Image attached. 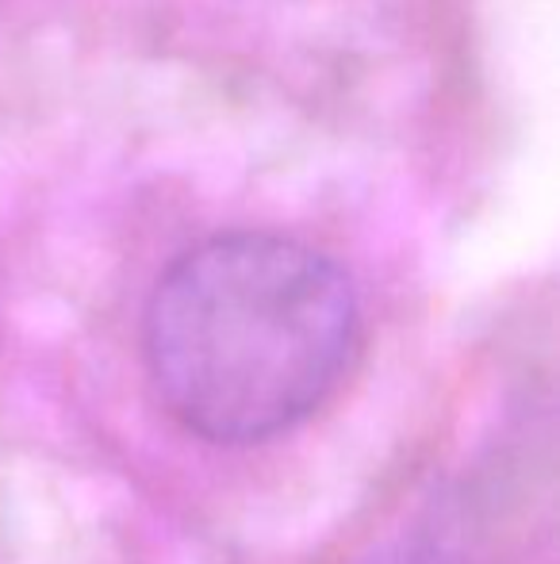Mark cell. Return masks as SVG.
Wrapping results in <instances>:
<instances>
[{"mask_svg": "<svg viewBox=\"0 0 560 564\" xmlns=\"http://www.w3.org/2000/svg\"><path fill=\"white\" fill-rule=\"evenodd\" d=\"M358 292L322 250L234 230L185 250L154 284L142 349L185 431L250 446L304 423L358 349Z\"/></svg>", "mask_w": 560, "mask_h": 564, "instance_id": "6da1fadb", "label": "cell"}]
</instances>
